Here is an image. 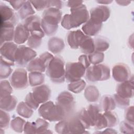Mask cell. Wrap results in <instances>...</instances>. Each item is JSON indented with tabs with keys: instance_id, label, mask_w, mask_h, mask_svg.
<instances>
[{
	"instance_id": "1",
	"label": "cell",
	"mask_w": 134,
	"mask_h": 134,
	"mask_svg": "<svg viewBox=\"0 0 134 134\" xmlns=\"http://www.w3.org/2000/svg\"><path fill=\"white\" fill-rule=\"evenodd\" d=\"M70 14H65L61 21L62 27L67 30L77 28L85 24L90 18V14L86 6L82 4L70 8Z\"/></svg>"
},
{
	"instance_id": "2",
	"label": "cell",
	"mask_w": 134,
	"mask_h": 134,
	"mask_svg": "<svg viewBox=\"0 0 134 134\" xmlns=\"http://www.w3.org/2000/svg\"><path fill=\"white\" fill-rule=\"evenodd\" d=\"M62 15V12L56 8L50 7L44 10L41 19V26L47 36H52L56 33L58 24L61 21Z\"/></svg>"
},
{
	"instance_id": "3",
	"label": "cell",
	"mask_w": 134,
	"mask_h": 134,
	"mask_svg": "<svg viewBox=\"0 0 134 134\" xmlns=\"http://www.w3.org/2000/svg\"><path fill=\"white\" fill-rule=\"evenodd\" d=\"M38 113L42 118L49 121H58L65 119L68 116L65 111L57 104L52 101L43 103L38 109Z\"/></svg>"
},
{
	"instance_id": "4",
	"label": "cell",
	"mask_w": 134,
	"mask_h": 134,
	"mask_svg": "<svg viewBox=\"0 0 134 134\" xmlns=\"http://www.w3.org/2000/svg\"><path fill=\"white\" fill-rule=\"evenodd\" d=\"M65 62L60 56L54 57L49 62L46 70V75L54 83H62L65 81Z\"/></svg>"
},
{
	"instance_id": "5",
	"label": "cell",
	"mask_w": 134,
	"mask_h": 134,
	"mask_svg": "<svg viewBox=\"0 0 134 134\" xmlns=\"http://www.w3.org/2000/svg\"><path fill=\"white\" fill-rule=\"evenodd\" d=\"M101 109L97 104H90L86 108H82L78 113L80 119L86 129L94 127L97 120L101 115Z\"/></svg>"
},
{
	"instance_id": "6",
	"label": "cell",
	"mask_w": 134,
	"mask_h": 134,
	"mask_svg": "<svg viewBox=\"0 0 134 134\" xmlns=\"http://www.w3.org/2000/svg\"><path fill=\"white\" fill-rule=\"evenodd\" d=\"M109 68L103 64L90 66L86 69L85 78L87 82H95L104 81L110 78Z\"/></svg>"
},
{
	"instance_id": "7",
	"label": "cell",
	"mask_w": 134,
	"mask_h": 134,
	"mask_svg": "<svg viewBox=\"0 0 134 134\" xmlns=\"http://www.w3.org/2000/svg\"><path fill=\"white\" fill-rule=\"evenodd\" d=\"M54 56L49 52H44L39 57L34 58L27 65V70L30 72H44Z\"/></svg>"
},
{
	"instance_id": "8",
	"label": "cell",
	"mask_w": 134,
	"mask_h": 134,
	"mask_svg": "<svg viewBox=\"0 0 134 134\" xmlns=\"http://www.w3.org/2000/svg\"><path fill=\"white\" fill-rule=\"evenodd\" d=\"M37 55V53L32 49L24 45L18 47L15 54V62L19 66H25Z\"/></svg>"
},
{
	"instance_id": "9",
	"label": "cell",
	"mask_w": 134,
	"mask_h": 134,
	"mask_svg": "<svg viewBox=\"0 0 134 134\" xmlns=\"http://www.w3.org/2000/svg\"><path fill=\"white\" fill-rule=\"evenodd\" d=\"M86 69L79 61L68 62L65 67V79L69 82L80 80L85 75Z\"/></svg>"
},
{
	"instance_id": "10",
	"label": "cell",
	"mask_w": 134,
	"mask_h": 134,
	"mask_svg": "<svg viewBox=\"0 0 134 134\" xmlns=\"http://www.w3.org/2000/svg\"><path fill=\"white\" fill-rule=\"evenodd\" d=\"M16 43L13 42H7L1 45L0 48L1 62L10 66L15 64V54L18 48Z\"/></svg>"
},
{
	"instance_id": "11",
	"label": "cell",
	"mask_w": 134,
	"mask_h": 134,
	"mask_svg": "<svg viewBox=\"0 0 134 134\" xmlns=\"http://www.w3.org/2000/svg\"><path fill=\"white\" fill-rule=\"evenodd\" d=\"M28 77L26 70L23 68L16 69L10 78V83L16 90L26 88L28 85Z\"/></svg>"
},
{
	"instance_id": "12",
	"label": "cell",
	"mask_w": 134,
	"mask_h": 134,
	"mask_svg": "<svg viewBox=\"0 0 134 134\" xmlns=\"http://www.w3.org/2000/svg\"><path fill=\"white\" fill-rule=\"evenodd\" d=\"M24 25L30 32V35H35L42 38L45 34L41 26V19L38 15H32L25 19Z\"/></svg>"
},
{
	"instance_id": "13",
	"label": "cell",
	"mask_w": 134,
	"mask_h": 134,
	"mask_svg": "<svg viewBox=\"0 0 134 134\" xmlns=\"http://www.w3.org/2000/svg\"><path fill=\"white\" fill-rule=\"evenodd\" d=\"M56 104L59 105L68 115L74 109V98L70 92L64 91L61 92L57 96Z\"/></svg>"
},
{
	"instance_id": "14",
	"label": "cell",
	"mask_w": 134,
	"mask_h": 134,
	"mask_svg": "<svg viewBox=\"0 0 134 134\" xmlns=\"http://www.w3.org/2000/svg\"><path fill=\"white\" fill-rule=\"evenodd\" d=\"M110 8L105 5H99L93 7L90 11V19L93 21L103 24L110 17Z\"/></svg>"
},
{
	"instance_id": "15",
	"label": "cell",
	"mask_w": 134,
	"mask_h": 134,
	"mask_svg": "<svg viewBox=\"0 0 134 134\" xmlns=\"http://www.w3.org/2000/svg\"><path fill=\"white\" fill-rule=\"evenodd\" d=\"M112 75L117 82H123L129 80L131 75L129 66L124 63H118L112 69Z\"/></svg>"
},
{
	"instance_id": "16",
	"label": "cell",
	"mask_w": 134,
	"mask_h": 134,
	"mask_svg": "<svg viewBox=\"0 0 134 134\" xmlns=\"http://www.w3.org/2000/svg\"><path fill=\"white\" fill-rule=\"evenodd\" d=\"M18 21V18L13 9L1 2L0 3V23L1 24L9 23L14 26Z\"/></svg>"
},
{
	"instance_id": "17",
	"label": "cell",
	"mask_w": 134,
	"mask_h": 134,
	"mask_svg": "<svg viewBox=\"0 0 134 134\" xmlns=\"http://www.w3.org/2000/svg\"><path fill=\"white\" fill-rule=\"evenodd\" d=\"M116 94L121 97L126 98L133 97L134 94L133 77H131L123 82H121L116 87Z\"/></svg>"
},
{
	"instance_id": "18",
	"label": "cell",
	"mask_w": 134,
	"mask_h": 134,
	"mask_svg": "<svg viewBox=\"0 0 134 134\" xmlns=\"http://www.w3.org/2000/svg\"><path fill=\"white\" fill-rule=\"evenodd\" d=\"M32 91L34 97L39 104L47 102L50 98L51 95V90L46 84H42L34 87Z\"/></svg>"
},
{
	"instance_id": "19",
	"label": "cell",
	"mask_w": 134,
	"mask_h": 134,
	"mask_svg": "<svg viewBox=\"0 0 134 134\" xmlns=\"http://www.w3.org/2000/svg\"><path fill=\"white\" fill-rule=\"evenodd\" d=\"M86 36L82 31L79 29L70 31L66 36L67 42L71 49H77L80 48Z\"/></svg>"
},
{
	"instance_id": "20",
	"label": "cell",
	"mask_w": 134,
	"mask_h": 134,
	"mask_svg": "<svg viewBox=\"0 0 134 134\" xmlns=\"http://www.w3.org/2000/svg\"><path fill=\"white\" fill-rule=\"evenodd\" d=\"M14 25L12 24H1V46L5 42H12L14 39Z\"/></svg>"
},
{
	"instance_id": "21",
	"label": "cell",
	"mask_w": 134,
	"mask_h": 134,
	"mask_svg": "<svg viewBox=\"0 0 134 134\" xmlns=\"http://www.w3.org/2000/svg\"><path fill=\"white\" fill-rule=\"evenodd\" d=\"M30 32L23 24H19L15 29L14 41L17 44H21L27 41Z\"/></svg>"
},
{
	"instance_id": "22",
	"label": "cell",
	"mask_w": 134,
	"mask_h": 134,
	"mask_svg": "<svg viewBox=\"0 0 134 134\" xmlns=\"http://www.w3.org/2000/svg\"><path fill=\"white\" fill-rule=\"evenodd\" d=\"M103 24L96 23L92 20L89 19L82 27L84 34L88 36H94L97 35L101 30Z\"/></svg>"
},
{
	"instance_id": "23",
	"label": "cell",
	"mask_w": 134,
	"mask_h": 134,
	"mask_svg": "<svg viewBox=\"0 0 134 134\" xmlns=\"http://www.w3.org/2000/svg\"><path fill=\"white\" fill-rule=\"evenodd\" d=\"M70 133H85L86 128L77 116L73 117L68 121Z\"/></svg>"
},
{
	"instance_id": "24",
	"label": "cell",
	"mask_w": 134,
	"mask_h": 134,
	"mask_svg": "<svg viewBox=\"0 0 134 134\" xmlns=\"http://www.w3.org/2000/svg\"><path fill=\"white\" fill-rule=\"evenodd\" d=\"M17 99L15 96L8 95L0 97V108L6 111H11L16 107Z\"/></svg>"
},
{
	"instance_id": "25",
	"label": "cell",
	"mask_w": 134,
	"mask_h": 134,
	"mask_svg": "<svg viewBox=\"0 0 134 134\" xmlns=\"http://www.w3.org/2000/svg\"><path fill=\"white\" fill-rule=\"evenodd\" d=\"M65 44L62 39L53 37L50 38L48 42V50L53 54H59L64 49Z\"/></svg>"
},
{
	"instance_id": "26",
	"label": "cell",
	"mask_w": 134,
	"mask_h": 134,
	"mask_svg": "<svg viewBox=\"0 0 134 134\" xmlns=\"http://www.w3.org/2000/svg\"><path fill=\"white\" fill-rule=\"evenodd\" d=\"M116 103L113 97L110 95H104L100 101V108L104 111H112L116 108Z\"/></svg>"
},
{
	"instance_id": "27",
	"label": "cell",
	"mask_w": 134,
	"mask_h": 134,
	"mask_svg": "<svg viewBox=\"0 0 134 134\" xmlns=\"http://www.w3.org/2000/svg\"><path fill=\"white\" fill-rule=\"evenodd\" d=\"M100 96L98 88L94 85H88L84 90V97L89 102H96L99 99Z\"/></svg>"
},
{
	"instance_id": "28",
	"label": "cell",
	"mask_w": 134,
	"mask_h": 134,
	"mask_svg": "<svg viewBox=\"0 0 134 134\" xmlns=\"http://www.w3.org/2000/svg\"><path fill=\"white\" fill-rule=\"evenodd\" d=\"M28 80L31 86L36 87L44 83V75L42 72H31L28 74Z\"/></svg>"
},
{
	"instance_id": "29",
	"label": "cell",
	"mask_w": 134,
	"mask_h": 134,
	"mask_svg": "<svg viewBox=\"0 0 134 134\" xmlns=\"http://www.w3.org/2000/svg\"><path fill=\"white\" fill-rule=\"evenodd\" d=\"M80 48L82 53L85 54H90L95 51L94 39L87 36L81 43Z\"/></svg>"
},
{
	"instance_id": "30",
	"label": "cell",
	"mask_w": 134,
	"mask_h": 134,
	"mask_svg": "<svg viewBox=\"0 0 134 134\" xmlns=\"http://www.w3.org/2000/svg\"><path fill=\"white\" fill-rule=\"evenodd\" d=\"M35 10L32 7V4L29 1H26L25 3L18 10V15L22 20L25 19L29 16L34 15Z\"/></svg>"
},
{
	"instance_id": "31",
	"label": "cell",
	"mask_w": 134,
	"mask_h": 134,
	"mask_svg": "<svg viewBox=\"0 0 134 134\" xmlns=\"http://www.w3.org/2000/svg\"><path fill=\"white\" fill-rule=\"evenodd\" d=\"M16 112L19 115L23 117L29 118L32 115L34 110L25 103V102H21L17 106Z\"/></svg>"
},
{
	"instance_id": "32",
	"label": "cell",
	"mask_w": 134,
	"mask_h": 134,
	"mask_svg": "<svg viewBox=\"0 0 134 134\" xmlns=\"http://www.w3.org/2000/svg\"><path fill=\"white\" fill-rule=\"evenodd\" d=\"M93 39L95 44V51L103 52L109 48V42L105 37L98 36Z\"/></svg>"
},
{
	"instance_id": "33",
	"label": "cell",
	"mask_w": 134,
	"mask_h": 134,
	"mask_svg": "<svg viewBox=\"0 0 134 134\" xmlns=\"http://www.w3.org/2000/svg\"><path fill=\"white\" fill-rule=\"evenodd\" d=\"M86 86V82L84 80L80 79L76 81H74L70 83L68 85V88L69 91L75 94L81 93Z\"/></svg>"
},
{
	"instance_id": "34",
	"label": "cell",
	"mask_w": 134,
	"mask_h": 134,
	"mask_svg": "<svg viewBox=\"0 0 134 134\" xmlns=\"http://www.w3.org/2000/svg\"><path fill=\"white\" fill-rule=\"evenodd\" d=\"M26 121L20 117H14L10 121V126L11 129L18 133H21L24 131Z\"/></svg>"
},
{
	"instance_id": "35",
	"label": "cell",
	"mask_w": 134,
	"mask_h": 134,
	"mask_svg": "<svg viewBox=\"0 0 134 134\" xmlns=\"http://www.w3.org/2000/svg\"><path fill=\"white\" fill-rule=\"evenodd\" d=\"M103 114L106 120L108 128L115 127L118 124L119 120L116 113L112 111H105Z\"/></svg>"
},
{
	"instance_id": "36",
	"label": "cell",
	"mask_w": 134,
	"mask_h": 134,
	"mask_svg": "<svg viewBox=\"0 0 134 134\" xmlns=\"http://www.w3.org/2000/svg\"><path fill=\"white\" fill-rule=\"evenodd\" d=\"M37 129V133H50V131L48 129L49 124L47 120L43 118H38L35 121Z\"/></svg>"
},
{
	"instance_id": "37",
	"label": "cell",
	"mask_w": 134,
	"mask_h": 134,
	"mask_svg": "<svg viewBox=\"0 0 134 134\" xmlns=\"http://www.w3.org/2000/svg\"><path fill=\"white\" fill-rule=\"evenodd\" d=\"M11 84L7 80H2L0 82V97L11 95L13 93Z\"/></svg>"
},
{
	"instance_id": "38",
	"label": "cell",
	"mask_w": 134,
	"mask_h": 134,
	"mask_svg": "<svg viewBox=\"0 0 134 134\" xmlns=\"http://www.w3.org/2000/svg\"><path fill=\"white\" fill-rule=\"evenodd\" d=\"M88 60L91 64L96 65L102 63L104 59V54L103 52L94 51L93 53L88 55Z\"/></svg>"
},
{
	"instance_id": "39",
	"label": "cell",
	"mask_w": 134,
	"mask_h": 134,
	"mask_svg": "<svg viewBox=\"0 0 134 134\" xmlns=\"http://www.w3.org/2000/svg\"><path fill=\"white\" fill-rule=\"evenodd\" d=\"M55 130L58 133L60 134L70 133L68 121L64 119L59 121L55 126Z\"/></svg>"
},
{
	"instance_id": "40",
	"label": "cell",
	"mask_w": 134,
	"mask_h": 134,
	"mask_svg": "<svg viewBox=\"0 0 134 134\" xmlns=\"http://www.w3.org/2000/svg\"><path fill=\"white\" fill-rule=\"evenodd\" d=\"M42 43V38L35 36L30 35L27 44L28 47L31 49H37L39 48Z\"/></svg>"
},
{
	"instance_id": "41",
	"label": "cell",
	"mask_w": 134,
	"mask_h": 134,
	"mask_svg": "<svg viewBox=\"0 0 134 134\" xmlns=\"http://www.w3.org/2000/svg\"><path fill=\"white\" fill-rule=\"evenodd\" d=\"M10 115L6 111L1 109L0 111V127L2 129H6L8 127L10 122Z\"/></svg>"
},
{
	"instance_id": "42",
	"label": "cell",
	"mask_w": 134,
	"mask_h": 134,
	"mask_svg": "<svg viewBox=\"0 0 134 134\" xmlns=\"http://www.w3.org/2000/svg\"><path fill=\"white\" fill-rule=\"evenodd\" d=\"M113 98L116 103V105L120 108H126L130 104V100L129 98H124L117 94L114 95Z\"/></svg>"
},
{
	"instance_id": "43",
	"label": "cell",
	"mask_w": 134,
	"mask_h": 134,
	"mask_svg": "<svg viewBox=\"0 0 134 134\" xmlns=\"http://www.w3.org/2000/svg\"><path fill=\"white\" fill-rule=\"evenodd\" d=\"M11 66L5 63L1 62L0 65V78L1 79H5L11 74L13 70Z\"/></svg>"
},
{
	"instance_id": "44",
	"label": "cell",
	"mask_w": 134,
	"mask_h": 134,
	"mask_svg": "<svg viewBox=\"0 0 134 134\" xmlns=\"http://www.w3.org/2000/svg\"><path fill=\"white\" fill-rule=\"evenodd\" d=\"M25 103L33 110H36L39 106V104L34 97L32 92H30L27 94L25 98Z\"/></svg>"
},
{
	"instance_id": "45",
	"label": "cell",
	"mask_w": 134,
	"mask_h": 134,
	"mask_svg": "<svg viewBox=\"0 0 134 134\" xmlns=\"http://www.w3.org/2000/svg\"><path fill=\"white\" fill-rule=\"evenodd\" d=\"M119 129L120 132L123 133H133V125L127 122L126 120L122 121L120 124Z\"/></svg>"
},
{
	"instance_id": "46",
	"label": "cell",
	"mask_w": 134,
	"mask_h": 134,
	"mask_svg": "<svg viewBox=\"0 0 134 134\" xmlns=\"http://www.w3.org/2000/svg\"><path fill=\"white\" fill-rule=\"evenodd\" d=\"M34 7L38 11L49 8V1H30Z\"/></svg>"
},
{
	"instance_id": "47",
	"label": "cell",
	"mask_w": 134,
	"mask_h": 134,
	"mask_svg": "<svg viewBox=\"0 0 134 134\" xmlns=\"http://www.w3.org/2000/svg\"><path fill=\"white\" fill-rule=\"evenodd\" d=\"M24 132L25 133H37V129L35 122L27 121L25 123Z\"/></svg>"
},
{
	"instance_id": "48",
	"label": "cell",
	"mask_w": 134,
	"mask_h": 134,
	"mask_svg": "<svg viewBox=\"0 0 134 134\" xmlns=\"http://www.w3.org/2000/svg\"><path fill=\"white\" fill-rule=\"evenodd\" d=\"M125 120L133 125V106H131L126 108L125 113Z\"/></svg>"
},
{
	"instance_id": "49",
	"label": "cell",
	"mask_w": 134,
	"mask_h": 134,
	"mask_svg": "<svg viewBox=\"0 0 134 134\" xmlns=\"http://www.w3.org/2000/svg\"><path fill=\"white\" fill-rule=\"evenodd\" d=\"M78 61L82 63L86 69L88 68L91 65V63L88 60V55L86 54H83L80 55L79 57Z\"/></svg>"
},
{
	"instance_id": "50",
	"label": "cell",
	"mask_w": 134,
	"mask_h": 134,
	"mask_svg": "<svg viewBox=\"0 0 134 134\" xmlns=\"http://www.w3.org/2000/svg\"><path fill=\"white\" fill-rule=\"evenodd\" d=\"M26 1H8L10 3L11 6L16 10H19V9L23 6V5L25 3Z\"/></svg>"
},
{
	"instance_id": "51",
	"label": "cell",
	"mask_w": 134,
	"mask_h": 134,
	"mask_svg": "<svg viewBox=\"0 0 134 134\" xmlns=\"http://www.w3.org/2000/svg\"><path fill=\"white\" fill-rule=\"evenodd\" d=\"M83 1H69L67 3V6L70 7V8H73V7H75L76 6H78L81 4H83Z\"/></svg>"
},
{
	"instance_id": "52",
	"label": "cell",
	"mask_w": 134,
	"mask_h": 134,
	"mask_svg": "<svg viewBox=\"0 0 134 134\" xmlns=\"http://www.w3.org/2000/svg\"><path fill=\"white\" fill-rule=\"evenodd\" d=\"M116 2L121 6H127L131 3L130 1H116Z\"/></svg>"
},
{
	"instance_id": "53",
	"label": "cell",
	"mask_w": 134,
	"mask_h": 134,
	"mask_svg": "<svg viewBox=\"0 0 134 134\" xmlns=\"http://www.w3.org/2000/svg\"><path fill=\"white\" fill-rule=\"evenodd\" d=\"M102 132H104V133H117V131H116L114 129L111 128H108L106 129H105V130H104V131H103Z\"/></svg>"
},
{
	"instance_id": "54",
	"label": "cell",
	"mask_w": 134,
	"mask_h": 134,
	"mask_svg": "<svg viewBox=\"0 0 134 134\" xmlns=\"http://www.w3.org/2000/svg\"><path fill=\"white\" fill-rule=\"evenodd\" d=\"M113 1H97L96 2L99 4H109L111 3Z\"/></svg>"
}]
</instances>
